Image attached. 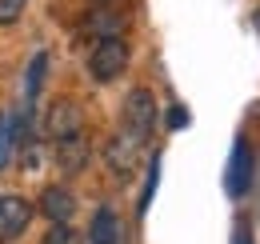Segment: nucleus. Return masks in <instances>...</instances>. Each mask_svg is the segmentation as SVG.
I'll return each instance as SVG.
<instances>
[{"instance_id":"nucleus-1","label":"nucleus","mask_w":260,"mask_h":244,"mask_svg":"<svg viewBox=\"0 0 260 244\" xmlns=\"http://www.w3.org/2000/svg\"><path fill=\"white\" fill-rule=\"evenodd\" d=\"M152 128H156V100H152V92H148V88H132L128 96H124L120 132H128V136H136V140L148 144Z\"/></svg>"},{"instance_id":"nucleus-2","label":"nucleus","mask_w":260,"mask_h":244,"mask_svg":"<svg viewBox=\"0 0 260 244\" xmlns=\"http://www.w3.org/2000/svg\"><path fill=\"white\" fill-rule=\"evenodd\" d=\"M124 68H128V40H124V36L96 40V48H92V56H88V72H92V80L108 84V80H116Z\"/></svg>"},{"instance_id":"nucleus-3","label":"nucleus","mask_w":260,"mask_h":244,"mask_svg":"<svg viewBox=\"0 0 260 244\" xmlns=\"http://www.w3.org/2000/svg\"><path fill=\"white\" fill-rule=\"evenodd\" d=\"M44 132L52 136V140H68V136H80L84 132V108L76 104V100H52L48 104V112H44Z\"/></svg>"},{"instance_id":"nucleus-4","label":"nucleus","mask_w":260,"mask_h":244,"mask_svg":"<svg viewBox=\"0 0 260 244\" xmlns=\"http://www.w3.org/2000/svg\"><path fill=\"white\" fill-rule=\"evenodd\" d=\"M140 148H144V140H136L128 132H116V136L108 140V148H104V164H108L120 180H128L132 172H136V164H140Z\"/></svg>"},{"instance_id":"nucleus-5","label":"nucleus","mask_w":260,"mask_h":244,"mask_svg":"<svg viewBox=\"0 0 260 244\" xmlns=\"http://www.w3.org/2000/svg\"><path fill=\"white\" fill-rule=\"evenodd\" d=\"M224 184H228V196H244L252 188V144L248 140H236L232 144V160H228Z\"/></svg>"},{"instance_id":"nucleus-6","label":"nucleus","mask_w":260,"mask_h":244,"mask_svg":"<svg viewBox=\"0 0 260 244\" xmlns=\"http://www.w3.org/2000/svg\"><path fill=\"white\" fill-rule=\"evenodd\" d=\"M32 224V204L24 196H0V240H16Z\"/></svg>"},{"instance_id":"nucleus-7","label":"nucleus","mask_w":260,"mask_h":244,"mask_svg":"<svg viewBox=\"0 0 260 244\" xmlns=\"http://www.w3.org/2000/svg\"><path fill=\"white\" fill-rule=\"evenodd\" d=\"M40 212L48 216L52 224H68V220L76 216V196L68 192L64 184H52V188H44V196H40Z\"/></svg>"},{"instance_id":"nucleus-8","label":"nucleus","mask_w":260,"mask_h":244,"mask_svg":"<svg viewBox=\"0 0 260 244\" xmlns=\"http://www.w3.org/2000/svg\"><path fill=\"white\" fill-rule=\"evenodd\" d=\"M88 136L80 132V136H68V140H56V164H60V172H80L84 164H88Z\"/></svg>"},{"instance_id":"nucleus-9","label":"nucleus","mask_w":260,"mask_h":244,"mask_svg":"<svg viewBox=\"0 0 260 244\" xmlns=\"http://www.w3.org/2000/svg\"><path fill=\"white\" fill-rule=\"evenodd\" d=\"M88 244H124L120 216L112 212V208H96V216H92V228H88Z\"/></svg>"},{"instance_id":"nucleus-10","label":"nucleus","mask_w":260,"mask_h":244,"mask_svg":"<svg viewBox=\"0 0 260 244\" xmlns=\"http://www.w3.org/2000/svg\"><path fill=\"white\" fill-rule=\"evenodd\" d=\"M84 28L92 32L96 40H108V36H120V32H124V20H120L112 8H96V12H88Z\"/></svg>"},{"instance_id":"nucleus-11","label":"nucleus","mask_w":260,"mask_h":244,"mask_svg":"<svg viewBox=\"0 0 260 244\" xmlns=\"http://www.w3.org/2000/svg\"><path fill=\"white\" fill-rule=\"evenodd\" d=\"M44 76H48V52H36L32 60H28V76H24V100H28V104L40 96Z\"/></svg>"},{"instance_id":"nucleus-12","label":"nucleus","mask_w":260,"mask_h":244,"mask_svg":"<svg viewBox=\"0 0 260 244\" xmlns=\"http://www.w3.org/2000/svg\"><path fill=\"white\" fill-rule=\"evenodd\" d=\"M156 180H160V156H152V164H148V184H144V192H140V212L148 208V200H152V192H156Z\"/></svg>"},{"instance_id":"nucleus-13","label":"nucleus","mask_w":260,"mask_h":244,"mask_svg":"<svg viewBox=\"0 0 260 244\" xmlns=\"http://www.w3.org/2000/svg\"><path fill=\"white\" fill-rule=\"evenodd\" d=\"M12 160V124H8V116L0 112V168Z\"/></svg>"},{"instance_id":"nucleus-14","label":"nucleus","mask_w":260,"mask_h":244,"mask_svg":"<svg viewBox=\"0 0 260 244\" xmlns=\"http://www.w3.org/2000/svg\"><path fill=\"white\" fill-rule=\"evenodd\" d=\"M44 244H80V236H76L68 224H52V228L44 232Z\"/></svg>"},{"instance_id":"nucleus-15","label":"nucleus","mask_w":260,"mask_h":244,"mask_svg":"<svg viewBox=\"0 0 260 244\" xmlns=\"http://www.w3.org/2000/svg\"><path fill=\"white\" fill-rule=\"evenodd\" d=\"M188 120H192V116H188V108H184V104H172V108L164 112V124H168L172 132H180V128H188Z\"/></svg>"},{"instance_id":"nucleus-16","label":"nucleus","mask_w":260,"mask_h":244,"mask_svg":"<svg viewBox=\"0 0 260 244\" xmlns=\"http://www.w3.org/2000/svg\"><path fill=\"white\" fill-rule=\"evenodd\" d=\"M28 0H0V24H16Z\"/></svg>"},{"instance_id":"nucleus-17","label":"nucleus","mask_w":260,"mask_h":244,"mask_svg":"<svg viewBox=\"0 0 260 244\" xmlns=\"http://www.w3.org/2000/svg\"><path fill=\"white\" fill-rule=\"evenodd\" d=\"M236 244H252V236H244V228L236 232Z\"/></svg>"},{"instance_id":"nucleus-18","label":"nucleus","mask_w":260,"mask_h":244,"mask_svg":"<svg viewBox=\"0 0 260 244\" xmlns=\"http://www.w3.org/2000/svg\"><path fill=\"white\" fill-rule=\"evenodd\" d=\"M100 4H108V0H100Z\"/></svg>"}]
</instances>
